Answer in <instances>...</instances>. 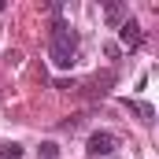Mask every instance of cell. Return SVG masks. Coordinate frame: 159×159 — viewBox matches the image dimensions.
<instances>
[{
    "label": "cell",
    "mask_w": 159,
    "mask_h": 159,
    "mask_svg": "<svg viewBox=\"0 0 159 159\" xmlns=\"http://www.w3.org/2000/svg\"><path fill=\"white\" fill-rule=\"evenodd\" d=\"M126 107H133V111L141 115V122H152V119H156V107H152V104H141V100H126Z\"/></svg>",
    "instance_id": "5b68a950"
},
{
    "label": "cell",
    "mask_w": 159,
    "mask_h": 159,
    "mask_svg": "<svg viewBox=\"0 0 159 159\" xmlns=\"http://www.w3.org/2000/svg\"><path fill=\"white\" fill-rule=\"evenodd\" d=\"M56 89H63V93H78V81H74V78H63V81H56Z\"/></svg>",
    "instance_id": "ba28073f"
},
{
    "label": "cell",
    "mask_w": 159,
    "mask_h": 159,
    "mask_svg": "<svg viewBox=\"0 0 159 159\" xmlns=\"http://www.w3.org/2000/svg\"><path fill=\"white\" fill-rule=\"evenodd\" d=\"M119 37H122V48L137 52V48L144 44V30H141V22H137V19H126V22L119 26Z\"/></svg>",
    "instance_id": "3957f363"
},
{
    "label": "cell",
    "mask_w": 159,
    "mask_h": 159,
    "mask_svg": "<svg viewBox=\"0 0 159 159\" xmlns=\"http://www.w3.org/2000/svg\"><path fill=\"white\" fill-rule=\"evenodd\" d=\"M4 59H7V63H11V67H15V63H19V59H22V52H15V48H11V52H4Z\"/></svg>",
    "instance_id": "30bf717a"
},
{
    "label": "cell",
    "mask_w": 159,
    "mask_h": 159,
    "mask_svg": "<svg viewBox=\"0 0 159 159\" xmlns=\"http://www.w3.org/2000/svg\"><path fill=\"white\" fill-rule=\"evenodd\" d=\"M37 152H41V159H56V156H59V144H56V141H44Z\"/></svg>",
    "instance_id": "52a82bcc"
},
{
    "label": "cell",
    "mask_w": 159,
    "mask_h": 159,
    "mask_svg": "<svg viewBox=\"0 0 159 159\" xmlns=\"http://www.w3.org/2000/svg\"><path fill=\"white\" fill-rule=\"evenodd\" d=\"M4 7H7V4H4V0H0V11H4Z\"/></svg>",
    "instance_id": "8fae6325"
},
{
    "label": "cell",
    "mask_w": 159,
    "mask_h": 159,
    "mask_svg": "<svg viewBox=\"0 0 159 159\" xmlns=\"http://www.w3.org/2000/svg\"><path fill=\"white\" fill-rule=\"evenodd\" d=\"M48 56H52V63L63 67V70L74 63V56H78V30H74L70 22H63V19L52 22V34H48Z\"/></svg>",
    "instance_id": "6da1fadb"
},
{
    "label": "cell",
    "mask_w": 159,
    "mask_h": 159,
    "mask_svg": "<svg viewBox=\"0 0 159 159\" xmlns=\"http://www.w3.org/2000/svg\"><path fill=\"white\" fill-rule=\"evenodd\" d=\"M104 56L107 59H119V44H104Z\"/></svg>",
    "instance_id": "9c48e42d"
},
{
    "label": "cell",
    "mask_w": 159,
    "mask_h": 159,
    "mask_svg": "<svg viewBox=\"0 0 159 159\" xmlns=\"http://www.w3.org/2000/svg\"><path fill=\"white\" fill-rule=\"evenodd\" d=\"M104 19H107V26H122V22H126V4L107 0V4H104Z\"/></svg>",
    "instance_id": "277c9868"
},
{
    "label": "cell",
    "mask_w": 159,
    "mask_h": 159,
    "mask_svg": "<svg viewBox=\"0 0 159 159\" xmlns=\"http://www.w3.org/2000/svg\"><path fill=\"white\" fill-rule=\"evenodd\" d=\"M0 159H22V144H15V141H0Z\"/></svg>",
    "instance_id": "8992f818"
},
{
    "label": "cell",
    "mask_w": 159,
    "mask_h": 159,
    "mask_svg": "<svg viewBox=\"0 0 159 159\" xmlns=\"http://www.w3.org/2000/svg\"><path fill=\"white\" fill-rule=\"evenodd\" d=\"M119 148V133H111V129H96L93 137H89V144H85V152L93 159H100V156H111Z\"/></svg>",
    "instance_id": "7a4b0ae2"
}]
</instances>
